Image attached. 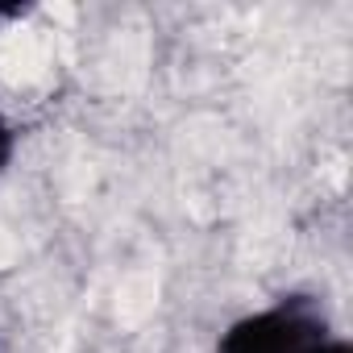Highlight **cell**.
Instances as JSON below:
<instances>
[{
    "instance_id": "obj_3",
    "label": "cell",
    "mask_w": 353,
    "mask_h": 353,
    "mask_svg": "<svg viewBox=\"0 0 353 353\" xmlns=\"http://www.w3.org/2000/svg\"><path fill=\"white\" fill-rule=\"evenodd\" d=\"M30 13V5H0V26H9V21H21Z\"/></svg>"
},
{
    "instance_id": "obj_2",
    "label": "cell",
    "mask_w": 353,
    "mask_h": 353,
    "mask_svg": "<svg viewBox=\"0 0 353 353\" xmlns=\"http://www.w3.org/2000/svg\"><path fill=\"white\" fill-rule=\"evenodd\" d=\"M17 145H21V133H17V125L0 112V179L9 174V166H13V158H17Z\"/></svg>"
},
{
    "instance_id": "obj_1",
    "label": "cell",
    "mask_w": 353,
    "mask_h": 353,
    "mask_svg": "<svg viewBox=\"0 0 353 353\" xmlns=\"http://www.w3.org/2000/svg\"><path fill=\"white\" fill-rule=\"evenodd\" d=\"M216 353H353V349L336 332L324 299L291 291L258 312L237 316L216 336Z\"/></svg>"
}]
</instances>
